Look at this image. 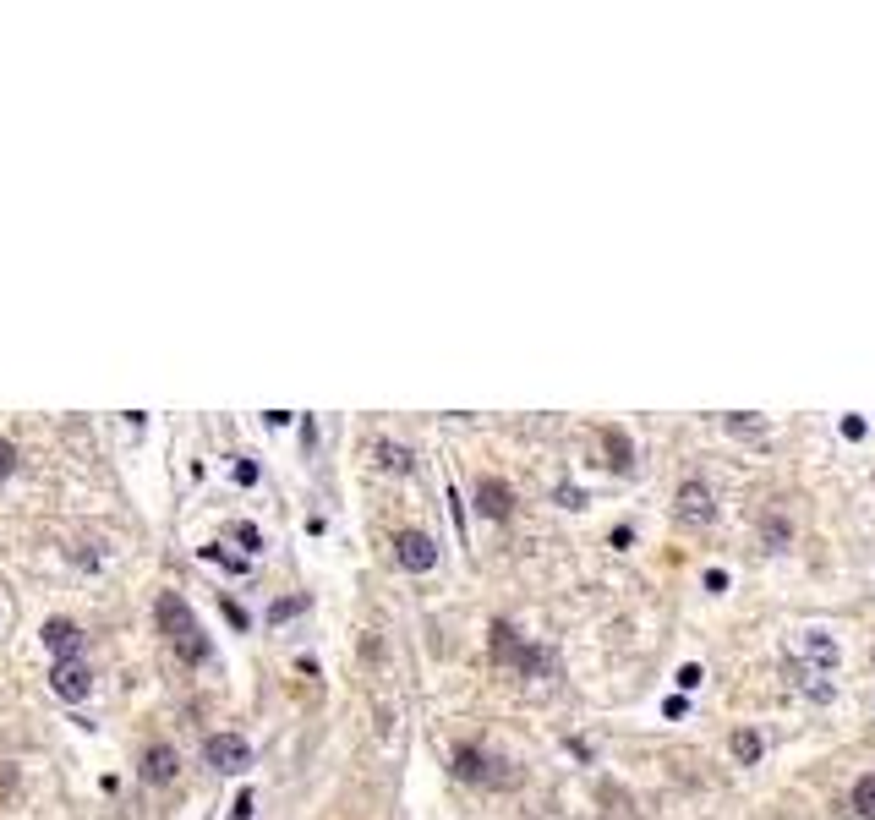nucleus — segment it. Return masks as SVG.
<instances>
[{
    "instance_id": "nucleus-16",
    "label": "nucleus",
    "mask_w": 875,
    "mask_h": 820,
    "mask_svg": "<svg viewBox=\"0 0 875 820\" xmlns=\"http://www.w3.org/2000/svg\"><path fill=\"white\" fill-rule=\"evenodd\" d=\"M854 810L875 820V777H859L854 782Z\"/></svg>"
},
{
    "instance_id": "nucleus-18",
    "label": "nucleus",
    "mask_w": 875,
    "mask_h": 820,
    "mask_svg": "<svg viewBox=\"0 0 875 820\" xmlns=\"http://www.w3.org/2000/svg\"><path fill=\"white\" fill-rule=\"evenodd\" d=\"M301 607H307V596H285V602H274V607H268V618H296Z\"/></svg>"
},
{
    "instance_id": "nucleus-2",
    "label": "nucleus",
    "mask_w": 875,
    "mask_h": 820,
    "mask_svg": "<svg viewBox=\"0 0 875 820\" xmlns=\"http://www.w3.org/2000/svg\"><path fill=\"white\" fill-rule=\"evenodd\" d=\"M493 656H498V662H515L520 673H531V678L553 667V656H547V651H536V646H525V640H520L509 624H493Z\"/></svg>"
},
{
    "instance_id": "nucleus-6",
    "label": "nucleus",
    "mask_w": 875,
    "mask_h": 820,
    "mask_svg": "<svg viewBox=\"0 0 875 820\" xmlns=\"http://www.w3.org/2000/svg\"><path fill=\"white\" fill-rule=\"evenodd\" d=\"M50 689L61 700H72V706H83V700L93 695V673L83 662H55V673H50Z\"/></svg>"
},
{
    "instance_id": "nucleus-17",
    "label": "nucleus",
    "mask_w": 875,
    "mask_h": 820,
    "mask_svg": "<svg viewBox=\"0 0 875 820\" xmlns=\"http://www.w3.org/2000/svg\"><path fill=\"white\" fill-rule=\"evenodd\" d=\"M761 536H766V547H788V520H783V514H777V520H772V514H766V520H761Z\"/></svg>"
},
{
    "instance_id": "nucleus-10",
    "label": "nucleus",
    "mask_w": 875,
    "mask_h": 820,
    "mask_svg": "<svg viewBox=\"0 0 875 820\" xmlns=\"http://www.w3.org/2000/svg\"><path fill=\"white\" fill-rule=\"evenodd\" d=\"M175 771H181V755H175V744H148L143 749V777L148 782H175Z\"/></svg>"
},
{
    "instance_id": "nucleus-3",
    "label": "nucleus",
    "mask_w": 875,
    "mask_h": 820,
    "mask_svg": "<svg viewBox=\"0 0 875 820\" xmlns=\"http://www.w3.org/2000/svg\"><path fill=\"white\" fill-rule=\"evenodd\" d=\"M203 760L214 771H247L252 766V749H247V738H241V733H208L203 738Z\"/></svg>"
},
{
    "instance_id": "nucleus-5",
    "label": "nucleus",
    "mask_w": 875,
    "mask_h": 820,
    "mask_svg": "<svg viewBox=\"0 0 875 820\" xmlns=\"http://www.w3.org/2000/svg\"><path fill=\"white\" fill-rule=\"evenodd\" d=\"M394 553H400V564L411 569V574H427L438 564V542L427 531H400L394 536Z\"/></svg>"
},
{
    "instance_id": "nucleus-8",
    "label": "nucleus",
    "mask_w": 875,
    "mask_h": 820,
    "mask_svg": "<svg viewBox=\"0 0 875 820\" xmlns=\"http://www.w3.org/2000/svg\"><path fill=\"white\" fill-rule=\"evenodd\" d=\"M679 520H690V525H711V520H717V498H711L706 482H684L679 487Z\"/></svg>"
},
{
    "instance_id": "nucleus-4",
    "label": "nucleus",
    "mask_w": 875,
    "mask_h": 820,
    "mask_svg": "<svg viewBox=\"0 0 875 820\" xmlns=\"http://www.w3.org/2000/svg\"><path fill=\"white\" fill-rule=\"evenodd\" d=\"M498 760H487L476 744H460L454 749V777H465V782H487V788H504V782H515L509 771H493Z\"/></svg>"
},
{
    "instance_id": "nucleus-11",
    "label": "nucleus",
    "mask_w": 875,
    "mask_h": 820,
    "mask_svg": "<svg viewBox=\"0 0 875 820\" xmlns=\"http://www.w3.org/2000/svg\"><path fill=\"white\" fill-rule=\"evenodd\" d=\"M799 656H810V662H821V667H837V646L821 635V629H804L799 635Z\"/></svg>"
},
{
    "instance_id": "nucleus-19",
    "label": "nucleus",
    "mask_w": 875,
    "mask_h": 820,
    "mask_svg": "<svg viewBox=\"0 0 875 820\" xmlns=\"http://www.w3.org/2000/svg\"><path fill=\"white\" fill-rule=\"evenodd\" d=\"M236 542L247 547V553H258L263 547V536H258V525H236Z\"/></svg>"
},
{
    "instance_id": "nucleus-7",
    "label": "nucleus",
    "mask_w": 875,
    "mask_h": 820,
    "mask_svg": "<svg viewBox=\"0 0 875 820\" xmlns=\"http://www.w3.org/2000/svg\"><path fill=\"white\" fill-rule=\"evenodd\" d=\"M476 509H482L487 520H509V514H515V492H509L504 476H482V482H476Z\"/></svg>"
},
{
    "instance_id": "nucleus-20",
    "label": "nucleus",
    "mask_w": 875,
    "mask_h": 820,
    "mask_svg": "<svg viewBox=\"0 0 875 820\" xmlns=\"http://www.w3.org/2000/svg\"><path fill=\"white\" fill-rule=\"evenodd\" d=\"M11 465H17V449H11L6 438H0V482H11Z\"/></svg>"
},
{
    "instance_id": "nucleus-14",
    "label": "nucleus",
    "mask_w": 875,
    "mask_h": 820,
    "mask_svg": "<svg viewBox=\"0 0 875 820\" xmlns=\"http://www.w3.org/2000/svg\"><path fill=\"white\" fill-rule=\"evenodd\" d=\"M733 755H739L744 766H755V760H761V733H755V728H739V733H733Z\"/></svg>"
},
{
    "instance_id": "nucleus-1",
    "label": "nucleus",
    "mask_w": 875,
    "mask_h": 820,
    "mask_svg": "<svg viewBox=\"0 0 875 820\" xmlns=\"http://www.w3.org/2000/svg\"><path fill=\"white\" fill-rule=\"evenodd\" d=\"M159 629L170 635V646L186 656V662H208V640H203V624L192 618V607L181 602L175 591L159 596Z\"/></svg>"
},
{
    "instance_id": "nucleus-21",
    "label": "nucleus",
    "mask_w": 875,
    "mask_h": 820,
    "mask_svg": "<svg viewBox=\"0 0 875 820\" xmlns=\"http://www.w3.org/2000/svg\"><path fill=\"white\" fill-rule=\"evenodd\" d=\"M695 684H700V667L684 662V667H679V689H695Z\"/></svg>"
},
{
    "instance_id": "nucleus-12",
    "label": "nucleus",
    "mask_w": 875,
    "mask_h": 820,
    "mask_svg": "<svg viewBox=\"0 0 875 820\" xmlns=\"http://www.w3.org/2000/svg\"><path fill=\"white\" fill-rule=\"evenodd\" d=\"M602 443H608V454H613V471H629V465H635V449H629V438L618 427L602 432Z\"/></svg>"
},
{
    "instance_id": "nucleus-13",
    "label": "nucleus",
    "mask_w": 875,
    "mask_h": 820,
    "mask_svg": "<svg viewBox=\"0 0 875 820\" xmlns=\"http://www.w3.org/2000/svg\"><path fill=\"white\" fill-rule=\"evenodd\" d=\"M722 421H728V432H739V438H761L766 432V421L755 416V410H733V416H722Z\"/></svg>"
},
{
    "instance_id": "nucleus-9",
    "label": "nucleus",
    "mask_w": 875,
    "mask_h": 820,
    "mask_svg": "<svg viewBox=\"0 0 875 820\" xmlns=\"http://www.w3.org/2000/svg\"><path fill=\"white\" fill-rule=\"evenodd\" d=\"M44 646L55 651V662H77V651H83V629H77L72 618H50V624H44Z\"/></svg>"
},
{
    "instance_id": "nucleus-15",
    "label": "nucleus",
    "mask_w": 875,
    "mask_h": 820,
    "mask_svg": "<svg viewBox=\"0 0 875 820\" xmlns=\"http://www.w3.org/2000/svg\"><path fill=\"white\" fill-rule=\"evenodd\" d=\"M378 465L383 471H411V449H400V443H378Z\"/></svg>"
}]
</instances>
